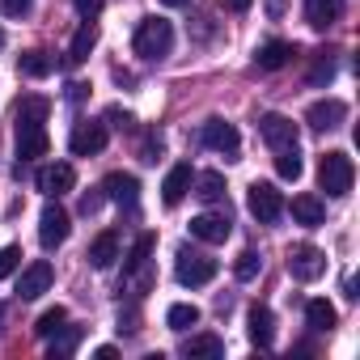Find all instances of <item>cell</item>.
Instances as JSON below:
<instances>
[{
  "label": "cell",
  "instance_id": "1f68e13d",
  "mask_svg": "<svg viewBox=\"0 0 360 360\" xmlns=\"http://www.w3.org/2000/svg\"><path fill=\"white\" fill-rule=\"evenodd\" d=\"M153 246H157V238H153V233H144V238L131 246V259H127V276H136V271H144V267H148V255H153Z\"/></svg>",
  "mask_w": 360,
  "mask_h": 360
},
{
  "label": "cell",
  "instance_id": "e0dca14e",
  "mask_svg": "<svg viewBox=\"0 0 360 360\" xmlns=\"http://www.w3.org/2000/svg\"><path fill=\"white\" fill-rule=\"evenodd\" d=\"M102 195H106V200H115V204H136V200H140V183H136V174H123V169L106 174Z\"/></svg>",
  "mask_w": 360,
  "mask_h": 360
},
{
  "label": "cell",
  "instance_id": "3957f363",
  "mask_svg": "<svg viewBox=\"0 0 360 360\" xmlns=\"http://www.w3.org/2000/svg\"><path fill=\"white\" fill-rule=\"evenodd\" d=\"M174 276H178V284H183V288H200V284L217 280V259L183 246V250H178V263H174Z\"/></svg>",
  "mask_w": 360,
  "mask_h": 360
},
{
  "label": "cell",
  "instance_id": "8d00e7d4",
  "mask_svg": "<svg viewBox=\"0 0 360 360\" xmlns=\"http://www.w3.org/2000/svg\"><path fill=\"white\" fill-rule=\"evenodd\" d=\"M102 5H106V0H72V9H77L85 22H94V18L102 13Z\"/></svg>",
  "mask_w": 360,
  "mask_h": 360
},
{
  "label": "cell",
  "instance_id": "5bb4252c",
  "mask_svg": "<svg viewBox=\"0 0 360 360\" xmlns=\"http://www.w3.org/2000/svg\"><path fill=\"white\" fill-rule=\"evenodd\" d=\"M347 119V102H339V98H322V102H314L309 110H305V123L314 127V131H330V127H339Z\"/></svg>",
  "mask_w": 360,
  "mask_h": 360
},
{
  "label": "cell",
  "instance_id": "cb8c5ba5",
  "mask_svg": "<svg viewBox=\"0 0 360 360\" xmlns=\"http://www.w3.org/2000/svg\"><path fill=\"white\" fill-rule=\"evenodd\" d=\"M47 110H51V102L47 98H39V94H30V98H22L18 102V127H26V123H47Z\"/></svg>",
  "mask_w": 360,
  "mask_h": 360
},
{
  "label": "cell",
  "instance_id": "ba28073f",
  "mask_svg": "<svg viewBox=\"0 0 360 360\" xmlns=\"http://www.w3.org/2000/svg\"><path fill=\"white\" fill-rule=\"evenodd\" d=\"M68 229H72L68 212H64L60 204H47V208H43V217H39V242H43L47 250H56V246H64V242H68Z\"/></svg>",
  "mask_w": 360,
  "mask_h": 360
},
{
  "label": "cell",
  "instance_id": "7402d4cb",
  "mask_svg": "<svg viewBox=\"0 0 360 360\" xmlns=\"http://www.w3.org/2000/svg\"><path fill=\"white\" fill-rule=\"evenodd\" d=\"M94 47H98V26H94V22H85V26H81V30L72 34V47H68V60H72V64H85Z\"/></svg>",
  "mask_w": 360,
  "mask_h": 360
},
{
  "label": "cell",
  "instance_id": "277c9868",
  "mask_svg": "<svg viewBox=\"0 0 360 360\" xmlns=\"http://www.w3.org/2000/svg\"><path fill=\"white\" fill-rule=\"evenodd\" d=\"M246 208H250V217H255L259 225H271V221L284 217V195H280L271 183H250V191H246Z\"/></svg>",
  "mask_w": 360,
  "mask_h": 360
},
{
  "label": "cell",
  "instance_id": "f35d334b",
  "mask_svg": "<svg viewBox=\"0 0 360 360\" xmlns=\"http://www.w3.org/2000/svg\"><path fill=\"white\" fill-rule=\"evenodd\" d=\"M250 5H255V0H221V9H225V13H246Z\"/></svg>",
  "mask_w": 360,
  "mask_h": 360
},
{
  "label": "cell",
  "instance_id": "9a60e30c",
  "mask_svg": "<svg viewBox=\"0 0 360 360\" xmlns=\"http://www.w3.org/2000/svg\"><path fill=\"white\" fill-rule=\"evenodd\" d=\"M246 335H250V343L255 347H271L276 343V314L267 309V305H250V314H246Z\"/></svg>",
  "mask_w": 360,
  "mask_h": 360
},
{
  "label": "cell",
  "instance_id": "44dd1931",
  "mask_svg": "<svg viewBox=\"0 0 360 360\" xmlns=\"http://www.w3.org/2000/svg\"><path fill=\"white\" fill-rule=\"evenodd\" d=\"M292 221L305 225V229H318V225L326 221L322 200H318V195H297V200H292Z\"/></svg>",
  "mask_w": 360,
  "mask_h": 360
},
{
  "label": "cell",
  "instance_id": "4fadbf2b",
  "mask_svg": "<svg viewBox=\"0 0 360 360\" xmlns=\"http://www.w3.org/2000/svg\"><path fill=\"white\" fill-rule=\"evenodd\" d=\"M191 161H178L169 174H165V183H161V204L165 208H178V204H183L187 200V191H191Z\"/></svg>",
  "mask_w": 360,
  "mask_h": 360
},
{
  "label": "cell",
  "instance_id": "6da1fadb",
  "mask_svg": "<svg viewBox=\"0 0 360 360\" xmlns=\"http://www.w3.org/2000/svg\"><path fill=\"white\" fill-rule=\"evenodd\" d=\"M131 51L140 60H165L174 51V26L165 18H144L131 34Z\"/></svg>",
  "mask_w": 360,
  "mask_h": 360
},
{
  "label": "cell",
  "instance_id": "8992f818",
  "mask_svg": "<svg viewBox=\"0 0 360 360\" xmlns=\"http://www.w3.org/2000/svg\"><path fill=\"white\" fill-rule=\"evenodd\" d=\"M200 140H204V148L225 153V157H238V153H242V136H238V127L225 123V119H208L204 131H200Z\"/></svg>",
  "mask_w": 360,
  "mask_h": 360
},
{
  "label": "cell",
  "instance_id": "d4e9b609",
  "mask_svg": "<svg viewBox=\"0 0 360 360\" xmlns=\"http://www.w3.org/2000/svg\"><path fill=\"white\" fill-rule=\"evenodd\" d=\"M77 343H81V326H68V322H64V326L51 335L47 356H51V360H64V356H72V352H77Z\"/></svg>",
  "mask_w": 360,
  "mask_h": 360
},
{
  "label": "cell",
  "instance_id": "83f0119b",
  "mask_svg": "<svg viewBox=\"0 0 360 360\" xmlns=\"http://www.w3.org/2000/svg\"><path fill=\"white\" fill-rule=\"evenodd\" d=\"M183 356H191V360H195V356H212V360H217V356H225V339H217V335H195V339L183 343Z\"/></svg>",
  "mask_w": 360,
  "mask_h": 360
},
{
  "label": "cell",
  "instance_id": "e575fe53",
  "mask_svg": "<svg viewBox=\"0 0 360 360\" xmlns=\"http://www.w3.org/2000/svg\"><path fill=\"white\" fill-rule=\"evenodd\" d=\"M18 267H22V246H5L0 250V280H9Z\"/></svg>",
  "mask_w": 360,
  "mask_h": 360
},
{
  "label": "cell",
  "instance_id": "74e56055",
  "mask_svg": "<svg viewBox=\"0 0 360 360\" xmlns=\"http://www.w3.org/2000/svg\"><path fill=\"white\" fill-rule=\"evenodd\" d=\"M157 157H161V136L148 131V140H144V148H140V161H157Z\"/></svg>",
  "mask_w": 360,
  "mask_h": 360
},
{
  "label": "cell",
  "instance_id": "ac0fdd59",
  "mask_svg": "<svg viewBox=\"0 0 360 360\" xmlns=\"http://www.w3.org/2000/svg\"><path fill=\"white\" fill-rule=\"evenodd\" d=\"M292 56H297V47H292V43L271 39V43H263V47L255 51V64H259L263 72H280L284 64H292Z\"/></svg>",
  "mask_w": 360,
  "mask_h": 360
},
{
  "label": "cell",
  "instance_id": "d6986e66",
  "mask_svg": "<svg viewBox=\"0 0 360 360\" xmlns=\"http://www.w3.org/2000/svg\"><path fill=\"white\" fill-rule=\"evenodd\" d=\"M343 18V0H305V22L314 30H326Z\"/></svg>",
  "mask_w": 360,
  "mask_h": 360
},
{
  "label": "cell",
  "instance_id": "60d3db41",
  "mask_svg": "<svg viewBox=\"0 0 360 360\" xmlns=\"http://www.w3.org/2000/svg\"><path fill=\"white\" fill-rule=\"evenodd\" d=\"M94 356H98V360H115V356H119V352H115V347H110V343H102V347H98V352H94Z\"/></svg>",
  "mask_w": 360,
  "mask_h": 360
},
{
  "label": "cell",
  "instance_id": "603a6c76",
  "mask_svg": "<svg viewBox=\"0 0 360 360\" xmlns=\"http://www.w3.org/2000/svg\"><path fill=\"white\" fill-rule=\"evenodd\" d=\"M51 68H56V60H51L47 51H26V56H18V72L30 77V81H43Z\"/></svg>",
  "mask_w": 360,
  "mask_h": 360
},
{
  "label": "cell",
  "instance_id": "f1b7e54d",
  "mask_svg": "<svg viewBox=\"0 0 360 360\" xmlns=\"http://www.w3.org/2000/svg\"><path fill=\"white\" fill-rule=\"evenodd\" d=\"M195 322H200V309L187 305V301H178V305L165 309V326H169V330H191Z\"/></svg>",
  "mask_w": 360,
  "mask_h": 360
},
{
  "label": "cell",
  "instance_id": "ab89813d",
  "mask_svg": "<svg viewBox=\"0 0 360 360\" xmlns=\"http://www.w3.org/2000/svg\"><path fill=\"white\" fill-rule=\"evenodd\" d=\"M106 119H115V127H123V131L131 127V115H123L119 106H110V110H106Z\"/></svg>",
  "mask_w": 360,
  "mask_h": 360
},
{
  "label": "cell",
  "instance_id": "836d02e7",
  "mask_svg": "<svg viewBox=\"0 0 360 360\" xmlns=\"http://www.w3.org/2000/svg\"><path fill=\"white\" fill-rule=\"evenodd\" d=\"M259 271H263V259H259L255 250H242L238 263H233V276H238V280H255Z\"/></svg>",
  "mask_w": 360,
  "mask_h": 360
},
{
  "label": "cell",
  "instance_id": "7c38bea8",
  "mask_svg": "<svg viewBox=\"0 0 360 360\" xmlns=\"http://www.w3.org/2000/svg\"><path fill=\"white\" fill-rule=\"evenodd\" d=\"M259 131H263V140H267L271 153L297 144V123H292L288 115H263V119H259Z\"/></svg>",
  "mask_w": 360,
  "mask_h": 360
},
{
  "label": "cell",
  "instance_id": "2e32d148",
  "mask_svg": "<svg viewBox=\"0 0 360 360\" xmlns=\"http://www.w3.org/2000/svg\"><path fill=\"white\" fill-rule=\"evenodd\" d=\"M47 148H51L47 123H26V127H18V157H22V161L47 157Z\"/></svg>",
  "mask_w": 360,
  "mask_h": 360
},
{
  "label": "cell",
  "instance_id": "d6a6232c",
  "mask_svg": "<svg viewBox=\"0 0 360 360\" xmlns=\"http://www.w3.org/2000/svg\"><path fill=\"white\" fill-rule=\"evenodd\" d=\"M335 77V56L330 51H318L314 56V68H309V85H326Z\"/></svg>",
  "mask_w": 360,
  "mask_h": 360
},
{
  "label": "cell",
  "instance_id": "ee69618b",
  "mask_svg": "<svg viewBox=\"0 0 360 360\" xmlns=\"http://www.w3.org/2000/svg\"><path fill=\"white\" fill-rule=\"evenodd\" d=\"M0 47H5V30H0Z\"/></svg>",
  "mask_w": 360,
  "mask_h": 360
},
{
  "label": "cell",
  "instance_id": "7bdbcfd3",
  "mask_svg": "<svg viewBox=\"0 0 360 360\" xmlns=\"http://www.w3.org/2000/svg\"><path fill=\"white\" fill-rule=\"evenodd\" d=\"M161 5H165V9H187L191 0H161Z\"/></svg>",
  "mask_w": 360,
  "mask_h": 360
},
{
  "label": "cell",
  "instance_id": "d590c367",
  "mask_svg": "<svg viewBox=\"0 0 360 360\" xmlns=\"http://www.w3.org/2000/svg\"><path fill=\"white\" fill-rule=\"evenodd\" d=\"M34 9V0H0V13L5 18H26Z\"/></svg>",
  "mask_w": 360,
  "mask_h": 360
},
{
  "label": "cell",
  "instance_id": "f546056e",
  "mask_svg": "<svg viewBox=\"0 0 360 360\" xmlns=\"http://www.w3.org/2000/svg\"><path fill=\"white\" fill-rule=\"evenodd\" d=\"M305 322H309L314 330H330V326H335V305L322 301V297L309 301V305H305Z\"/></svg>",
  "mask_w": 360,
  "mask_h": 360
},
{
  "label": "cell",
  "instance_id": "30bf717a",
  "mask_svg": "<svg viewBox=\"0 0 360 360\" xmlns=\"http://www.w3.org/2000/svg\"><path fill=\"white\" fill-rule=\"evenodd\" d=\"M229 233H233L229 212H200V217L191 221V238H200V242H208V246H221Z\"/></svg>",
  "mask_w": 360,
  "mask_h": 360
},
{
  "label": "cell",
  "instance_id": "4dcf8cb0",
  "mask_svg": "<svg viewBox=\"0 0 360 360\" xmlns=\"http://www.w3.org/2000/svg\"><path fill=\"white\" fill-rule=\"evenodd\" d=\"M64 322H68V309H64V305H51V309H47V314L34 322V335H39V339H51V335H56Z\"/></svg>",
  "mask_w": 360,
  "mask_h": 360
},
{
  "label": "cell",
  "instance_id": "484cf974",
  "mask_svg": "<svg viewBox=\"0 0 360 360\" xmlns=\"http://www.w3.org/2000/svg\"><path fill=\"white\" fill-rule=\"evenodd\" d=\"M191 183L200 187L195 195H200L204 204H221V200H225V178H221L217 169H208V174H200V178H191Z\"/></svg>",
  "mask_w": 360,
  "mask_h": 360
},
{
  "label": "cell",
  "instance_id": "5b68a950",
  "mask_svg": "<svg viewBox=\"0 0 360 360\" xmlns=\"http://www.w3.org/2000/svg\"><path fill=\"white\" fill-rule=\"evenodd\" d=\"M322 271H326V255H322L318 246L301 242V246H292V250H288V276H292V280L309 284V280H318Z\"/></svg>",
  "mask_w": 360,
  "mask_h": 360
},
{
  "label": "cell",
  "instance_id": "7a4b0ae2",
  "mask_svg": "<svg viewBox=\"0 0 360 360\" xmlns=\"http://www.w3.org/2000/svg\"><path fill=\"white\" fill-rule=\"evenodd\" d=\"M318 183H322L326 195L343 200V195L352 191V183H356L352 157H347V153H322V157H318Z\"/></svg>",
  "mask_w": 360,
  "mask_h": 360
},
{
  "label": "cell",
  "instance_id": "8fae6325",
  "mask_svg": "<svg viewBox=\"0 0 360 360\" xmlns=\"http://www.w3.org/2000/svg\"><path fill=\"white\" fill-rule=\"evenodd\" d=\"M51 280H56V267H51L47 259L30 263V267L22 271V280H18V297H22V301H39V297L51 288Z\"/></svg>",
  "mask_w": 360,
  "mask_h": 360
},
{
  "label": "cell",
  "instance_id": "ffe728a7",
  "mask_svg": "<svg viewBox=\"0 0 360 360\" xmlns=\"http://www.w3.org/2000/svg\"><path fill=\"white\" fill-rule=\"evenodd\" d=\"M115 259H119V233L106 229V233H98V238L89 242V263H94L98 271H106Z\"/></svg>",
  "mask_w": 360,
  "mask_h": 360
},
{
  "label": "cell",
  "instance_id": "4316f807",
  "mask_svg": "<svg viewBox=\"0 0 360 360\" xmlns=\"http://www.w3.org/2000/svg\"><path fill=\"white\" fill-rule=\"evenodd\" d=\"M301 169H305V161H301V148H297V144H288V148H280V153H276V174H280V178L297 183Z\"/></svg>",
  "mask_w": 360,
  "mask_h": 360
},
{
  "label": "cell",
  "instance_id": "52a82bcc",
  "mask_svg": "<svg viewBox=\"0 0 360 360\" xmlns=\"http://www.w3.org/2000/svg\"><path fill=\"white\" fill-rule=\"evenodd\" d=\"M39 191L43 195H51V200H60V195H68L72 187H77V169L68 165V161H51V165H43L39 169Z\"/></svg>",
  "mask_w": 360,
  "mask_h": 360
},
{
  "label": "cell",
  "instance_id": "b9f144b4",
  "mask_svg": "<svg viewBox=\"0 0 360 360\" xmlns=\"http://www.w3.org/2000/svg\"><path fill=\"white\" fill-rule=\"evenodd\" d=\"M284 13V0H267V18H280Z\"/></svg>",
  "mask_w": 360,
  "mask_h": 360
},
{
  "label": "cell",
  "instance_id": "9c48e42d",
  "mask_svg": "<svg viewBox=\"0 0 360 360\" xmlns=\"http://www.w3.org/2000/svg\"><path fill=\"white\" fill-rule=\"evenodd\" d=\"M68 148H72V157H94V153H102V148H106V127L94 123V119L77 123L72 136H68Z\"/></svg>",
  "mask_w": 360,
  "mask_h": 360
}]
</instances>
